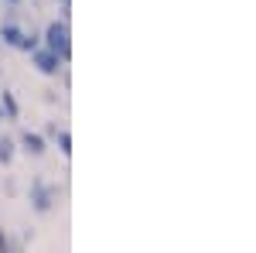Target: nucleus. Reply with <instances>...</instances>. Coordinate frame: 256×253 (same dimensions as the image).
<instances>
[{
  "label": "nucleus",
  "instance_id": "nucleus-1",
  "mask_svg": "<svg viewBox=\"0 0 256 253\" xmlns=\"http://www.w3.org/2000/svg\"><path fill=\"white\" fill-rule=\"evenodd\" d=\"M44 41H48V52H55L58 59H68V24L65 21H52L44 31Z\"/></svg>",
  "mask_w": 256,
  "mask_h": 253
},
{
  "label": "nucleus",
  "instance_id": "nucleus-6",
  "mask_svg": "<svg viewBox=\"0 0 256 253\" xmlns=\"http://www.w3.org/2000/svg\"><path fill=\"white\" fill-rule=\"evenodd\" d=\"M0 110H7V117H10V120L18 117V103L10 99V93H4V96H0Z\"/></svg>",
  "mask_w": 256,
  "mask_h": 253
},
{
  "label": "nucleus",
  "instance_id": "nucleus-8",
  "mask_svg": "<svg viewBox=\"0 0 256 253\" xmlns=\"http://www.w3.org/2000/svg\"><path fill=\"white\" fill-rule=\"evenodd\" d=\"M18 48H24V52H34V48H38V38H34V35H20V45Z\"/></svg>",
  "mask_w": 256,
  "mask_h": 253
},
{
  "label": "nucleus",
  "instance_id": "nucleus-2",
  "mask_svg": "<svg viewBox=\"0 0 256 253\" xmlns=\"http://www.w3.org/2000/svg\"><path fill=\"white\" fill-rule=\"evenodd\" d=\"M31 202H34L38 212H48L52 202H55V188H48L44 181H34V185H31Z\"/></svg>",
  "mask_w": 256,
  "mask_h": 253
},
{
  "label": "nucleus",
  "instance_id": "nucleus-7",
  "mask_svg": "<svg viewBox=\"0 0 256 253\" xmlns=\"http://www.w3.org/2000/svg\"><path fill=\"white\" fill-rule=\"evenodd\" d=\"M10 157H14V140H7V137H0V161L7 164Z\"/></svg>",
  "mask_w": 256,
  "mask_h": 253
},
{
  "label": "nucleus",
  "instance_id": "nucleus-11",
  "mask_svg": "<svg viewBox=\"0 0 256 253\" xmlns=\"http://www.w3.org/2000/svg\"><path fill=\"white\" fill-rule=\"evenodd\" d=\"M7 4H18V0H7Z\"/></svg>",
  "mask_w": 256,
  "mask_h": 253
},
{
  "label": "nucleus",
  "instance_id": "nucleus-9",
  "mask_svg": "<svg viewBox=\"0 0 256 253\" xmlns=\"http://www.w3.org/2000/svg\"><path fill=\"white\" fill-rule=\"evenodd\" d=\"M55 137H58V147H62V154H68V151H72V147H68V144H72V137L65 134V130H62V134L55 130Z\"/></svg>",
  "mask_w": 256,
  "mask_h": 253
},
{
  "label": "nucleus",
  "instance_id": "nucleus-4",
  "mask_svg": "<svg viewBox=\"0 0 256 253\" xmlns=\"http://www.w3.org/2000/svg\"><path fill=\"white\" fill-rule=\"evenodd\" d=\"M20 144H24V151H28V154H41V151H44V140H41L38 134H24Z\"/></svg>",
  "mask_w": 256,
  "mask_h": 253
},
{
  "label": "nucleus",
  "instance_id": "nucleus-5",
  "mask_svg": "<svg viewBox=\"0 0 256 253\" xmlns=\"http://www.w3.org/2000/svg\"><path fill=\"white\" fill-rule=\"evenodd\" d=\"M20 35H24V31H20L18 24H4V31H0V38L7 41V45H14V48L20 45Z\"/></svg>",
  "mask_w": 256,
  "mask_h": 253
},
{
  "label": "nucleus",
  "instance_id": "nucleus-13",
  "mask_svg": "<svg viewBox=\"0 0 256 253\" xmlns=\"http://www.w3.org/2000/svg\"><path fill=\"white\" fill-rule=\"evenodd\" d=\"M62 4H68V0H62Z\"/></svg>",
  "mask_w": 256,
  "mask_h": 253
},
{
  "label": "nucleus",
  "instance_id": "nucleus-10",
  "mask_svg": "<svg viewBox=\"0 0 256 253\" xmlns=\"http://www.w3.org/2000/svg\"><path fill=\"white\" fill-rule=\"evenodd\" d=\"M4 250H7V239H4V236H0V253H4Z\"/></svg>",
  "mask_w": 256,
  "mask_h": 253
},
{
  "label": "nucleus",
  "instance_id": "nucleus-3",
  "mask_svg": "<svg viewBox=\"0 0 256 253\" xmlns=\"http://www.w3.org/2000/svg\"><path fill=\"white\" fill-rule=\"evenodd\" d=\"M34 65H38L44 76H55V72H58V55H55V52H38V48H34Z\"/></svg>",
  "mask_w": 256,
  "mask_h": 253
},
{
  "label": "nucleus",
  "instance_id": "nucleus-12",
  "mask_svg": "<svg viewBox=\"0 0 256 253\" xmlns=\"http://www.w3.org/2000/svg\"><path fill=\"white\" fill-rule=\"evenodd\" d=\"M0 120H4V110H0Z\"/></svg>",
  "mask_w": 256,
  "mask_h": 253
}]
</instances>
